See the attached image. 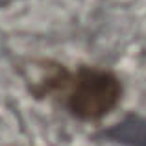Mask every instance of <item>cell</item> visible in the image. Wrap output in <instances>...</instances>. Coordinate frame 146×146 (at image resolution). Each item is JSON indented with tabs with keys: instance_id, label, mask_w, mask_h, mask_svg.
I'll return each mask as SVG.
<instances>
[{
	"instance_id": "obj_2",
	"label": "cell",
	"mask_w": 146,
	"mask_h": 146,
	"mask_svg": "<svg viewBox=\"0 0 146 146\" xmlns=\"http://www.w3.org/2000/svg\"><path fill=\"white\" fill-rule=\"evenodd\" d=\"M102 137L122 146H146V120L139 117H126L122 122L107 128Z\"/></svg>"
},
{
	"instance_id": "obj_1",
	"label": "cell",
	"mask_w": 146,
	"mask_h": 146,
	"mask_svg": "<svg viewBox=\"0 0 146 146\" xmlns=\"http://www.w3.org/2000/svg\"><path fill=\"white\" fill-rule=\"evenodd\" d=\"M120 93V83L111 72L82 68L72 82L68 107L80 118H100L117 106Z\"/></svg>"
}]
</instances>
